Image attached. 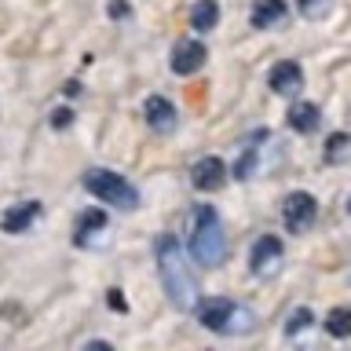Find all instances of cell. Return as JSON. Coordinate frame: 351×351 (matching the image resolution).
Masks as SVG:
<instances>
[{
  "instance_id": "cell-20",
  "label": "cell",
  "mask_w": 351,
  "mask_h": 351,
  "mask_svg": "<svg viewBox=\"0 0 351 351\" xmlns=\"http://www.w3.org/2000/svg\"><path fill=\"white\" fill-rule=\"evenodd\" d=\"M329 4H333V0H296V8H300L304 19H322L329 11Z\"/></svg>"
},
{
  "instance_id": "cell-6",
  "label": "cell",
  "mask_w": 351,
  "mask_h": 351,
  "mask_svg": "<svg viewBox=\"0 0 351 351\" xmlns=\"http://www.w3.org/2000/svg\"><path fill=\"white\" fill-rule=\"evenodd\" d=\"M282 219H285V227H289L293 234H304V230H311L315 219H318V202H315V194L293 191L289 197H285V205H282Z\"/></svg>"
},
{
  "instance_id": "cell-13",
  "label": "cell",
  "mask_w": 351,
  "mask_h": 351,
  "mask_svg": "<svg viewBox=\"0 0 351 351\" xmlns=\"http://www.w3.org/2000/svg\"><path fill=\"white\" fill-rule=\"evenodd\" d=\"M285 15H289L285 0H256L249 11V22H252V29H271L274 22H282Z\"/></svg>"
},
{
  "instance_id": "cell-21",
  "label": "cell",
  "mask_w": 351,
  "mask_h": 351,
  "mask_svg": "<svg viewBox=\"0 0 351 351\" xmlns=\"http://www.w3.org/2000/svg\"><path fill=\"white\" fill-rule=\"evenodd\" d=\"M73 125V110H55L51 114V128H70Z\"/></svg>"
},
{
  "instance_id": "cell-5",
  "label": "cell",
  "mask_w": 351,
  "mask_h": 351,
  "mask_svg": "<svg viewBox=\"0 0 351 351\" xmlns=\"http://www.w3.org/2000/svg\"><path fill=\"white\" fill-rule=\"evenodd\" d=\"M285 260V245L278 234H263L252 241V252H249V271L256 274V278H271V274H278Z\"/></svg>"
},
{
  "instance_id": "cell-2",
  "label": "cell",
  "mask_w": 351,
  "mask_h": 351,
  "mask_svg": "<svg viewBox=\"0 0 351 351\" xmlns=\"http://www.w3.org/2000/svg\"><path fill=\"white\" fill-rule=\"evenodd\" d=\"M227 252V238H223V223L213 205H194L191 213V256L202 267H216L223 263Z\"/></svg>"
},
{
  "instance_id": "cell-4",
  "label": "cell",
  "mask_w": 351,
  "mask_h": 351,
  "mask_svg": "<svg viewBox=\"0 0 351 351\" xmlns=\"http://www.w3.org/2000/svg\"><path fill=\"white\" fill-rule=\"evenodd\" d=\"M81 186L92 197H99V202L117 205V208H125V213H132V208L139 205V191L125 180V176H117L110 169H88L81 176Z\"/></svg>"
},
{
  "instance_id": "cell-23",
  "label": "cell",
  "mask_w": 351,
  "mask_h": 351,
  "mask_svg": "<svg viewBox=\"0 0 351 351\" xmlns=\"http://www.w3.org/2000/svg\"><path fill=\"white\" fill-rule=\"evenodd\" d=\"M110 19H128V4H125V0H110Z\"/></svg>"
},
{
  "instance_id": "cell-9",
  "label": "cell",
  "mask_w": 351,
  "mask_h": 351,
  "mask_svg": "<svg viewBox=\"0 0 351 351\" xmlns=\"http://www.w3.org/2000/svg\"><path fill=\"white\" fill-rule=\"evenodd\" d=\"M143 117H147V125L154 132H161V136L176 128V106L165 95H150L147 103H143Z\"/></svg>"
},
{
  "instance_id": "cell-14",
  "label": "cell",
  "mask_w": 351,
  "mask_h": 351,
  "mask_svg": "<svg viewBox=\"0 0 351 351\" xmlns=\"http://www.w3.org/2000/svg\"><path fill=\"white\" fill-rule=\"evenodd\" d=\"M285 121H289V128L293 132H315L318 125H322V114H318V106L315 103H296L289 114H285Z\"/></svg>"
},
{
  "instance_id": "cell-10",
  "label": "cell",
  "mask_w": 351,
  "mask_h": 351,
  "mask_svg": "<svg viewBox=\"0 0 351 351\" xmlns=\"http://www.w3.org/2000/svg\"><path fill=\"white\" fill-rule=\"evenodd\" d=\"M40 216V205L37 202H22V205H11L4 216H0V227H4V234H26V230L37 223Z\"/></svg>"
},
{
  "instance_id": "cell-1",
  "label": "cell",
  "mask_w": 351,
  "mask_h": 351,
  "mask_svg": "<svg viewBox=\"0 0 351 351\" xmlns=\"http://www.w3.org/2000/svg\"><path fill=\"white\" fill-rule=\"evenodd\" d=\"M154 260H158V278L169 293V300L180 311H194L197 307V282L191 274V263L183 260V249L176 234H158L154 241Z\"/></svg>"
},
{
  "instance_id": "cell-17",
  "label": "cell",
  "mask_w": 351,
  "mask_h": 351,
  "mask_svg": "<svg viewBox=\"0 0 351 351\" xmlns=\"http://www.w3.org/2000/svg\"><path fill=\"white\" fill-rule=\"evenodd\" d=\"M256 161H260V147H245L241 158L234 161V169H230V176H234V180H249L252 169H256Z\"/></svg>"
},
{
  "instance_id": "cell-12",
  "label": "cell",
  "mask_w": 351,
  "mask_h": 351,
  "mask_svg": "<svg viewBox=\"0 0 351 351\" xmlns=\"http://www.w3.org/2000/svg\"><path fill=\"white\" fill-rule=\"evenodd\" d=\"M106 223H110V219H106L103 208H88V213H81V219H77V227H73V245L88 249V245H92V238L106 230Z\"/></svg>"
},
{
  "instance_id": "cell-18",
  "label": "cell",
  "mask_w": 351,
  "mask_h": 351,
  "mask_svg": "<svg viewBox=\"0 0 351 351\" xmlns=\"http://www.w3.org/2000/svg\"><path fill=\"white\" fill-rule=\"evenodd\" d=\"M348 147H351V139L344 136V132H333V136H329V143H326V158L333 161V165L348 161Z\"/></svg>"
},
{
  "instance_id": "cell-8",
  "label": "cell",
  "mask_w": 351,
  "mask_h": 351,
  "mask_svg": "<svg viewBox=\"0 0 351 351\" xmlns=\"http://www.w3.org/2000/svg\"><path fill=\"white\" fill-rule=\"evenodd\" d=\"M191 183H194V191H205V194L219 191V186L227 183V165L219 158H202L191 172Z\"/></svg>"
},
{
  "instance_id": "cell-3",
  "label": "cell",
  "mask_w": 351,
  "mask_h": 351,
  "mask_svg": "<svg viewBox=\"0 0 351 351\" xmlns=\"http://www.w3.org/2000/svg\"><path fill=\"white\" fill-rule=\"evenodd\" d=\"M197 322L213 333H249L252 311L245 304L230 300V296H213V300L197 304Z\"/></svg>"
},
{
  "instance_id": "cell-19",
  "label": "cell",
  "mask_w": 351,
  "mask_h": 351,
  "mask_svg": "<svg viewBox=\"0 0 351 351\" xmlns=\"http://www.w3.org/2000/svg\"><path fill=\"white\" fill-rule=\"evenodd\" d=\"M315 322V315H311V307H296V311L289 315V322H285V337H300L307 326Z\"/></svg>"
},
{
  "instance_id": "cell-11",
  "label": "cell",
  "mask_w": 351,
  "mask_h": 351,
  "mask_svg": "<svg viewBox=\"0 0 351 351\" xmlns=\"http://www.w3.org/2000/svg\"><path fill=\"white\" fill-rule=\"evenodd\" d=\"M267 84H271V92H278V95H293V92H300V88H304V70L293 59H285V62H278L271 70Z\"/></svg>"
},
{
  "instance_id": "cell-22",
  "label": "cell",
  "mask_w": 351,
  "mask_h": 351,
  "mask_svg": "<svg viewBox=\"0 0 351 351\" xmlns=\"http://www.w3.org/2000/svg\"><path fill=\"white\" fill-rule=\"evenodd\" d=\"M106 304L114 307V311H128V300L121 296V289H110V296H106Z\"/></svg>"
},
{
  "instance_id": "cell-24",
  "label": "cell",
  "mask_w": 351,
  "mask_h": 351,
  "mask_svg": "<svg viewBox=\"0 0 351 351\" xmlns=\"http://www.w3.org/2000/svg\"><path fill=\"white\" fill-rule=\"evenodd\" d=\"M84 351H114V344H110V340H88Z\"/></svg>"
},
{
  "instance_id": "cell-15",
  "label": "cell",
  "mask_w": 351,
  "mask_h": 351,
  "mask_svg": "<svg viewBox=\"0 0 351 351\" xmlns=\"http://www.w3.org/2000/svg\"><path fill=\"white\" fill-rule=\"evenodd\" d=\"M216 22H219V4L216 0H197V4L191 8V29L205 33V29H213Z\"/></svg>"
},
{
  "instance_id": "cell-16",
  "label": "cell",
  "mask_w": 351,
  "mask_h": 351,
  "mask_svg": "<svg viewBox=\"0 0 351 351\" xmlns=\"http://www.w3.org/2000/svg\"><path fill=\"white\" fill-rule=\"evenodd\" d=\"M326 329H329L337 340H344V337L351 333V311H348V307H333V311L326 315Z\"/></svg>"
},
{
  "instance_id": "cell-7",
  "label": "cell",
  "mask_w": 351,
  "mask_h": 351,
  "mask_svg": "<svg viewBox=\"0 0 351 351\" xmlns=\"http://www.w3.org/2000/svg\"><path fill=\"white\" fill-rule=\"evenodd\" d=\"M205 59H208V51H205L202 40H176V48H172V73L191 77V73H197L205 66Z\"/></svg>"
}]
</instances>
